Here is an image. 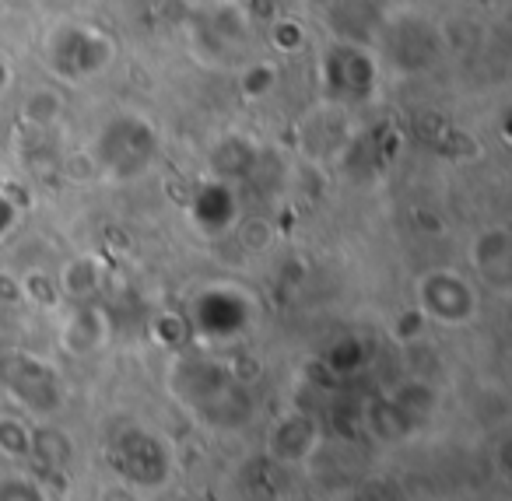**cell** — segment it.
Returning <instances> with one entry per match:
<instances>
[{
  "instance_id": "obj_6",
  "label": "cell",
  "mask_w": 512,
  "mask_h": 501,
  "mask_svg": "<svg viewBox=\"0 0 512 501\" xmlns=\"http://www.w3.org/2000/svg\"><path fill=\"white\" fill-rule=\"evenodd\" d=\"M106 340H109L106 312L95 309V305H88V302H81L78 309L67 316V323L60 326V347L71 351V354H78V358L99 351Z\"/></svg>"
},
{
  "instance_id": "obj_10",
  "label": "cell",
  "mask_w": 512,
  "mask_h": 501,
  "mask_svg": "<svg viewBox=\"0 0 512 501\" xmlns=\"http://www.w3.org/2000/svg\"><path fill=\"white\" fill-rule=\"evenodd\" d=\"M239 85L246 95H267L274 85H278V67L274 64H246L239 74Z\"/></svg>"
},
{
  "instance_id": "obj_2",
  "label": "cell",
  "mask_w": 512,
  "mask_h": 501,
  "mask_svg": "<svg viewBox=\"0 0 512 501\" xmlns=\"http://www.w3.org/2000/svg\"><path fill=\"white\" fill-rule=\"evenodd\" d=\"M46 64L60 81H88L99 78L113 67L116 60V39L99 25L85 22H60L53 25V32L46 36Z\"/></svg>"
},
{
  "instance_id": "obj_4",
  "label": "cell",
  "mask_w": 512,
  "mask_h": 501,
  "mask_svg": "<svg viewBox=\"0 0 512 501\" xmlns=\"http://www.w3.org/2000/svg\"><path fill=\"white\" fill-rule=\"evenodd\" d=\"M320 78L330 99L362 102L376 92V60H372V53L358 50V46L337 43L323 53Z\"/></svg>"
},
{
  "instance_id": "obj_15",
  "label": "cell",
  "mask_w": 512,
  "mask_h": 501,
  "mask_svg": "<svg viewBox=\"0 0 512 501\" xmlns=\"http://www.w3.org/2000/svg\"><path fill=\"white\" fill-rule=\"evenodd\" d=\"M15 221H18V207L11 204V197H0V239L15 228Z\"/></svg>"
},
{
  "instance_id": "obj_3",
  "label": "cell",
  "mask_w": 512,
  "mask_h": 501,
  "mask_svg": "<svg viewBox=\"0 0 512 501\" xmlns=\"http://www.w3.org/2000/svg\"><path fill=\"white\" fill-rule=\"evenodd\" d=\"M418 312L428 323L463 326L477 316V291L456 270H428L418 277Z\"/></svg>"
},
{
  "instance_id": "obj_12",
  "label": "cell",
  "mask_w": 512,
  "mask_h": 501,
  "mask_svg": "<svg viewBox=\"0 0 512 501\" xmlns=\"http://www.w3.org/2000/svg\"><path fill=\"white\" fill-rule=\"evenodd\" d=\"M425 326H428V319L421 316L418 309H407L404 316L393 323V337H397L400 344H418V340L425 337Z\"/></svg>"
},
{
  "instance_id": "obj_1",
  "label": "cell",
  "mask_w": 512,
  "mask_h": 501,
  "mask_svg": "<svg viewBox=\"0 0 512 501\" xmlns=\"http://www.w3.org/2000/svg\"><path fill=\"white\" fill-rule=\"evenodd\" d=\"M162 137H158L155 123L141 113H113L99 127L95 141L88 144V158H92L95 172L109 179H137L155 165Z\"/></svg>"
},
{
  "instance_id": "obj_8",
  "label": "cell",
  "mask_w": 512,
  "mask_h": 501,
  "mask_svg": "<svg viewBox=\"0 0 512 501\" xmlns=\"http://www.w3.org/2000/svg\"><path fill=\"white\" fill-rule=\"evenodd\" d=\"M390 403L400 410V417H428L435 410V403H439V396H435V389L428 386V382L414 379V382H404V386L393 393Z\"/></svg>"
},
{
  "instance_id": "obj_14",
  "label": "cell",
  "mask_w": 512,
  "mask_h": 501,
  "mask_svg": "<svg viewBox=\"0 0 512 501\" xmlns=\"http://www.w3.org/2000/svg\"><path fill=\"white\" fill-rule=\"evenodd\" d=\"M239 239L246 242V249H267L271 246V225L267 221H246V225L239 228Z\"/></svg>"
},
{
  "instance_id": "obj_11",
  "label": "cell",
  "mask_w": 512,
  "mask_h": 501,
  "mask_svg": "<svg viewBox=\"0 0 512 501\" xmlns=\"http://www.w3.org/2000/svg\"><path fill=\"white\" fill-rule=\"evenodd\" d=\"M0 449L8 456H25L32 449V431L18 417H0Z\"/></svg>"
},
{
  "instance_id": "obj_5",
  "label": "cell",
  "mask_w": 512,
  "mask_h": 501,
  "mask_svg": "<svg viewBox=\"0 0 512 501\" xmlns=\"http://www.w3.org/2000/svg\"><path fill=\"white\" fill-rule=\"evenodd\" d=\"M470 263L495 288H505L512 277V232L505 225H488L470 242Z\"/></svg>"
},
{
  "instance_id": "obj_16",
  "label": "cell",
  "mask_w": 512,
  "mask_h": 501,
  "mask_svg": "<svg viewBox=\"0 0 512 501\" xmlns=\"http://www.w3.org/2000/svg\"><path fill=\"white\" fill-rule=\"evenodd\" d=\"M11 85H15V67H11V57L0 53V95L11 92Z\"/></svg>"
},
{
  "instance_id": "obj_17",
  "label": "cell",
  "mask_w": 512,
  "mask_h": 501,
  "mask_svg": "<svg viewBox=\"0 0 512 501\" xmlns=\"http://www.w3.org/2000/svg\"><path fill=\"white\" fill-rule=\"evenodd\" d=\"M190 4H197V8H211V4H225V0H190Z\"/></svg>"
},
{
  "instance_id": "obj_7",
  "label": "cell",
  "mask_w": 512,
  "mask_h": 501,
  "mask_svg": "<svg viewBox=\"0 0 512 501\" xmlns=\"http://www.w3.org/2000/svg\"><path fill=\"white\" fill-rule=\"evenodd\" d=\"M99 284H102V263L88 253L71 256L57 274L60 298H71V302H78V305L92 302V295L99 291Z\"/></svg>"
},
{
  "instance_id": "obj_13",
  "label": "cell",
  "mask_w": 512,
  "mask_h": 501,
  "mask_svg": "<svg viewBox=\"0 0 512 501\" xmlns=\"http://www.w3.org/2000/svg\"><path fill=\"white\" fill-rule=\"evenodd\" d=\"M271 39H274V46H278V50H288V53H295V50H302V46H306V32H302V25L288 22V18L274 25Z\"/></svg>"
},
{
  "instance_id": "obj_9",
  "label": "cell",
  "mask_w": 512,
  "mask_h": 501,
  "mask_svg": "<svg viewBox=\"0 0 512 501\" xmlns=\"http://www.w3.org/2000/svg\"><path fill=\"white\" fill-rule=\"evenodd\" d=\"M22 116L36 127H53V123L64 116V99H60L57 88H36V92L25 99Z\"/></svg>"
}]
</instances>
